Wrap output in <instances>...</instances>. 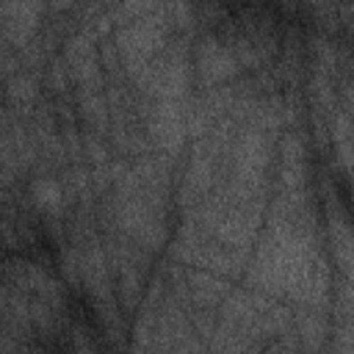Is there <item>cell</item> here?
I'll return each instance as SVG.
<instances>
[{
    "label": "cell",
    "instance_id": "obj_3",
    "mask_svg": "<svg viewBox=\"0 0 354 354\" xmlns=\"http://www.w3.org/2000/svg\"><path fill=\"white\" fill-rule=\"evenodd\" d=\"M33 199H36L39 207H44V210H58L64 194H61V185H58L55 180H39V183L33 185Z\"/></svg>",
    "mask_w": 354,
    "mask_h": 354
},
{
    "label": "cell",
    "instance_id": "obj_4",
    "mask_svg": "<svg viewBox=\"0 0 354 354\" xmlns=\"http://www.w3.org/2000/svg\"><path fill=\"white\" fill-rule=\"evenodd\" d=\"M152 6H155V0H124L122 14H124V17H138V14L149 11Z\"/></svg>",
    "mask_w": 354,
    "mask_h": 354
},
{
    "label": "cell",
    "instance_id": "obj_1",
    "mask_svg": "<svg viewBox=\"0 0 354 354\" xmlns=\"http://www.w3.org/2000/svg\"><path fill=\"white\" fill-rule=\"evenodd\" d=\"M266 160H268L266 144H263L257 136H246V138L241 141V147H238V174H241L246 183H252V180H257V174L263 171Z\"/></svg>",
    "mask_w": 354,
    "mask_h": 354
},
{
    "label": "cell",
    "instance_id": "obj_2",
    "mask_svg": "<svg viewBox=\"0 0 354 354\" xmlns=\"http://www.w3.org/2000/svg\"><path fill=\"white\" fill-rule=\"evenodd\" d=\"M232 58L227 55V50H221L218 44L207 41L199 53V72L207 77V80H224L230 72H232Z\"/></svg>",
    "mask_w": 354,
    "mask_h": 354
}]
</instances>
